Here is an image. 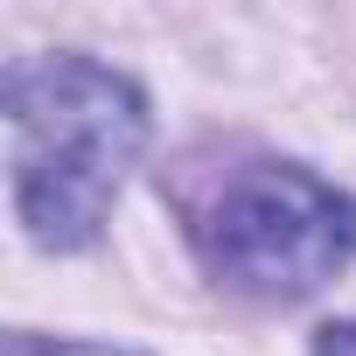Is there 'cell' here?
<instances>
[{
  "mask_svg": "<svg viewBox=\"0 0 356 356\" xmlns=\"http://www.w3.org/2000/svg\"><path fill=\"white\" fill-rule=\"evenodd\" d=\"M314 356H356V314L349 321H321L314 328Z\"/></svg>",
  "mask_w": 356,
  "mask_h": 356,
  "instance_id": "277c9868",
  "label": "cell"
},
{
  "mask_svg": "<svg viewBox=\"0 0 356 356\" xmlns=\"http://www.w3.org/2000/svg\"><path fill=\"white\" fill-rule=\"evenodd\" d=\"M8 356H140L119 342H77V335H8Z\"/></svg>",
  "mask_w": 356,
  "mask_h": 356,
  "instance_id": "3957f363",
  "label": "cell"
},
{
  "mask_svg": "<svg viewBox=\"0 0 356 356\" xmlns=\"http://www.w3.org/2000/svg\"><path fill=\"white\" fill-rule=\"evenodd\" d=\"M189 238L224 286L307 300L356 259V196L300 161H245L189 210Z\"/></svg>",
  "mask_w": 356,
  "mask_h": 356,
  "instance_id": "7a4b0ae2",
  "label": "cell"
},
{
  "mask_svg": "<svg viewBox=\"0 0 356 356\" xmlns=\"http://www.w3.org/2000/svg\"><path fill=\"white\" fill-rule=\"evenodd\" d=\"M15 133V217L42 252H77L105 231L147 147V98L91 56H15L0 77Z\"/></svg>",
  "mask_w": 356,
  "mask_h": 356,
  "instance_id": "6da1fadb",
  "label": "cell"
}]
</instances>
